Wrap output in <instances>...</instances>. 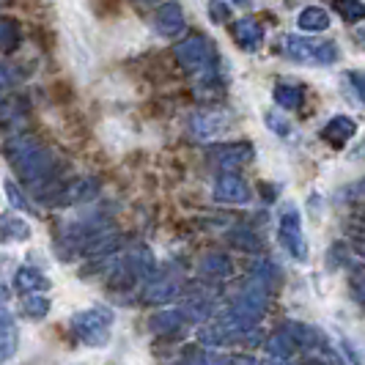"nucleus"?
<instances>
[{
  "instance_id": "obj_1",
  "label": "nucleus",
  "mask_w": 365,
  "mask_h": 365,
  "mask_svg": "<svg viewBox=\"0 0 365 365\" xmlns=\"http://www.w3.org/2000/svg\"><path fill=\"white\" fill-rule=\"evenodd\" d=\"M3 157L9 165L17 170L19 182L31 184V187H47L55 173V157L53 151L38 140L36 135L22 132L14 135L3 143Z\"/></svg>"
},
{
  "instance_id": "obj_2",
  "label": "nucleus",
  "mask_w": 365,
  "mask_h": 365,
  "mask_svg": "<svg viewBox=\"0 0 365 365\" xmlns=\"http://www.w3.org/2000/svg\"><path fill=\"white\" fill-rule=\"evenodd\" d=\"M176 61L184 72L190 74H212L220 63V53L215 41L203 34H192L176 44Z\"/></svg>"
},
{
  "instance_id": "obj_3",
  "label": "nucleus",
  "mask_w": 365,
  "mask_h": 365,
  "mask_svg": "<svg viewBox=\"0 0 365 365\" xmlns=\"http://www.w3.org/2000/svg\"><path fill=\"white\" fill-rule=\"evenodd\" d=\"M69 327H72V335L83 346H105L110 338V327H113V311L105 308V305H96V308H88V311L74 313Z\"/></svg>"
},
{
  "instance_id": "obj_4",
  "label": "nucleus",
  "mask_w": 365,
  "mask_h": 365,
  "mask_svg": "<svg viewBox=\"0 0 365 365\" xmlns=\"http://www.w3.org/2000/svg\"><path fill=\"white\" fill-rule=\"evenodd\" d=\"M280 50L289 55L297 63H308V66H329L338 61V44L335 41H316V38L305 36H283Z\"/></svg>"
},
{
  "instance_id": "obj_5",
  "label": "nucleus",
  "mask_w": 365,
  "mask_h": 365,
  "mask_svg": "<svg viewBox=\"0 0 365 365\" xmlns=\"http://www.w3.org/2000/svg\"><path fill=\"white\" fill-rule=\"evenodd\" d=\"M99 192V179L93 176H74L63 184H47L38 190V198L50 206H77L96 198Z\"/></svg>"
},
{
  "instance_id": "obj_6",
  "label": "nucleus",
  "mask_w": 365,
  "mask_h": 365,
  "mask_svg": "<svg viewBox=\"0 0 365 365\" xmlns=\"http://www.w3.org/2000/svg\"><path fill=\"white\" fill-rule=\"evenodd\" d=\"M277 234H280L283 250L294 261H305L308 258V242H305V234H302V217H299V209L294 203L283 206L280 222H277Z\"/></svg>"
},
{
  "instance_id": "obj_7",
  "label": "nucleus",
  "mask_w": 365,
  "mask_h": 365,
  "mask_svg": "<svg viewBox=\"0 0 365 365\" xmlns=\"http://www.w3.org/2000/svg\"><path fill=\"white\" fill-rule=\"evenodd\" d=\"M256 151L250 143H222V146L209 148V160L217 165L220 170H237L242 165H250Z\"/></svg>"
},
{
  "instance_id": "obj_8",
  "label": "nucleus",
  "mask_w": 365,
  "mask_h": 365,
  "mask_svg": "<svg viewBox=\"0 0 365 365\" xmlns=\"http://www.w3.org/2000/svg\"><path fill=\"white\" fill-rule=\"evenodd\" d=\"M250 198H253V192H250V187H247L245 179H239L234 173L217 176V182H215V201L228 203V206H245V203H250Z\"/></svg>"
},
{
  "instance_id": "obj_9",
  "label": "nucleus",
  "mask_w": 365,
  "mask_h": 365,
  "mask_svg": "<svg viewBox=\"0 0 365 365\" xmlns=\"http://www.w3.org/2000/svg\"><path fill=\"white\" fill-rule=\"evenodd\" d=\"M154 28H157L165 38L182 36L184 28H187L182 3H176V0H168V3H163V6L154 11Z\"/></svg>"
},
{
  "instance_id": "obj_10",
  "label": "nucleus",
  "mask_w": 365,
  "mask_h": 365,
  "mask_svg": "<svg viewBox=\"0 0 365 365\" xmlns=\"http://www.w3.org/2000/svg\"><path fill=\"white\" fill-rule=\"evenodd\" d=\"M190 311L187 308H170V311H160L148 319V329L157 335H179L187 324H190Z\"/></svg>"
},
{
  "instance_id": "obj_11",
  "label": "nucleus",
  "mask_w": 365,
  "mask_h": 365,
  "mask_svg": "<svg viewBox=\"0 0 365 365\" xmlns=\"http://www.w3.org/2000/svg\"><path fill=\"white\" fill-rule=\"evenodd\" d=\"M264 25L253 17H245L239 19L237 25H234V41H237V47H242L245 53H256L264 47Z\"/></svg>"
},
{
  "instance_id": "obj_12",
  "label": "nucleus",
  "mask_w": 365,
  "mask_h": 365,
  "mask_svg": "<svg viewBox=\"0 0 365 365\" xmlns=\"http://www.w3.org/2000/svg\"><path fill=\"white\" fill-rule=\"evenodd\" d=\"M182 294V283L179 277H157V280H148L146 292H143V302L148 305H165V302H173L176 297Z\"/></svg>"
},
{
  "instance_id": "obj_13",
  "label": "nucleus",
  "mask_w": 365,
  "mask_h": 365,
  "mask_svg": "<svg viewBox=\"0 0 365 365\" xmlns=\"http://www.w3.org/2000/svg\"><path fill=\"white\" fill-rule=\"evenodd\" d=\"M267 351H269V357L277 360V363H289V360H294V354L299 351V344H297V338L292 335V329L283 324V327L274 329L272 335L267 338Z\"/></svg>"
},
{
  "instance_id": "obj_14",
  "label": "nucleus",
  "mask_w": 365,
  "mask_h": 365,
  "mask_svg": "<svg viewBox=\"0 0 365 365\" xmlns=\"http://www.w3.org/2000/svg\"><path fill=\"white\" fill-rule=\"evenodd\" d=\"M354 135H357V124L349 115H332L324 124V129H322V138L332 148H344Z\"/></svg>"
},
{
  "instance_id": "obj_15",
  "label": "nucleus",
  "mask_w": 365,
  "mask_h": 365,
  "mask_svg": "<svg viewBox=\"0 0 365 365\" xmlns=\"http://www.w3.org/2000/svg\"><path fill=\"white\" fill-rule=\"evenodd\" d=\"M225 127V115L222 113H215V110H201L195 115H190V132L195 138H215L220 129Z\"/></svg>"
},
{
  "instance_id": "obj_16",
  "label": "nucleus",
  "mask_w": 365,
  "mask_h": 365,
  "mask_svg": "<svg viewBox=\"0 0 365 365\" xmlns=\"http://www.w3.org/2000/svg\"><path fill=\"white\" fill-rule=\"evenodd\" d=\"M14 289L19 294L47 292L50 289V280H47L44 272H38L36 267H19L17 272H14Z\"/></svg>"
},
{
  "instance_id": "obj_17",
  "label": "nucleus",
  "mask_w": 365,
  "mask_h": 365,
  "mask_svg": "<svg viewBox=\"0 0 365 365\" xmlns=\"http://www.w3.org/2000/svg\"><path fill=\"white\" fill-rule=\"evenodd\" d=\"M34 237L31 222L19 215H0V239L3 242H28Z\"/></svg>"
},
{
  "instance_id": "obj_18",
  "label": "nucleus",
  "mask_w": 365,
  "mask_h": 365,
  "mask_svg": "<svg viewBox=\"0 0 365 365\" xmlns=\"http://www.w3.org/2000/svg\"><path fill=\"white\" fill-rule=\"evenodd\" d=\"M297 28L305 31V34H322V31H327L329 28L327 9H322V6H305L297 14Z\"/></svg>"
},
{
  "instance_id": "obj_19",
  "label": "nucleus",
  "mask_w": 365,
  "mask_h": 365,
  "mask_svg": "<svg viewBox=\"0 0 365 365\" xmlns=\"http://www.w3.org/2000/svg\"><path fill=\"white\" fill-rule=\"evenodd\" d=\"M19 344V332L14 324V316L9 311H0V360H9Z\"/></svg>"
},
{
  "instance_id": "obj_20",
  "label": "nucleus",
  "mask_w": 365,
  "mask_h": 365,
  "mask_svg": "<svg viewBox=\"0 0 365 365\" xmlns=\"http://www.w3.org/2000/svg\"><path fill=\"white\" fill-rule=\"evenodd\" d=\"M272 99L280 110H297L305 99V88L297 86V83H277L272 91Z\"/></svg>"
},
{
  "instance_id": "obj_21",
  "label": "nucleus",
  "mask_w": 365,
  "mask_h": 365,
  "mask_svg": "<svg viewBox=\"0 0 365 365\" xmlns=\"http://www.w3.org/2000/svg\"><path fill=\"white\" fill-rule=\"evenodd\" d=\"M25 113H28V108H25L22 99L9 96V93H3V88H0V124L3 127H17L19 121L25 118Z\"/></svg>"
},
{
  "instance_id": "obj_22",
  "label": "nucleus",
  "mask_w": 365,
  "mask_h": 365,
  "mask_svg": "<svg viewBox=\"0 0 365 365\" xmlns=\"http://www.w3.org/2000/svg\"><path fill=\"white\" fill-rule=\"evenodd\" d=\"M50 308H53V302H50V297L44 292L25 294V299H22V311L31 319H44L50 313Z\"/></svg>"
},
{
  "instance_id": "obj_23",
  "label": "nucleus",
  "mask_w": 365,
  "mask_h": 365,
  "mask_svg": "<svg viewBox=\"0 0 365 365\" xmlns=\"http://www.w3.org/2000/svg\"><path fill=\"white\" fill-rule=\"evenodd\" d=\"M22 31L11 17H0V53H11L19 47Z\"/></svg>"
},
{
  "instance_id": "obj_24",
  "label": "nucleus",
  "mask_w": 365,
  "mask_h": 365,
  "mask_svg": "<svg viewBox=\"0 0 365 365\" xmlns=\"http://www.w3.org/2000/svg\"><path fill=\"white\" fill-rule=\"evenodd\" d=\"M332 11L344 22H363L365 3L363 0H332Z\"/></svg>"
},
{
  "instance_id": "obj_25",
  "label": "nucleus",
  "mask_w": 365,
  "mask_h": 365,
  "mask_svg": "<svg viewBox=\"0 0 365 365\" xmlns=\"http://www.w3.org/2000/svg\"><path fill=\"white\" fill-rule=\"evenodd\" d=\"M203 272L212 274V277H228V274L234 272V264H231V258L228 256H206L203 258Z\"/></svg>"
},
{
  "instance_id": "obj_26",
  "label": "nucleus",
  "mask_w": 365,
  "mask_h": 365,
  "mask_svg": "<svg viewBox=\"0 0 365 365\" xmlns=\"http://www.w3.org/2000/svg\"><path fill=\"white\" fill-rule=\"evenodd\" d=\"M344 80L349 83V88L354 91L357 102L365 105V72H346L344 74Z\"/></svg>"
},
{
  "instance_id": "obj_27",
  "label": "nucleus",
  "mask_w": 365,
  "mask_h": 365,
  "mask_svg": "<svg viewBox=\"0 0 365 365\" xmlns=\"http://www.w3.org/2000/svg\"><path fill=\"white\" fill-rule=\"evenodd\" d=\"M267 124H269V129H272L274 135H280V138H289V135H292V124H289L286 118H280L277 110H269V113H267Z\"/></svg>"
},
{
  "instance_id": "obj_28",
  "label": "nucleus",
  "mask_w": 365,
  "mask_h": 365,
  "mask_svg": "<svg viewBox=\"0 0 365 365\" xmlns=\"http://www.w3.org/2000/svg\"><path fill=\"white\" fill-rule=\"evenodd\" d=\"M3 190H6V195H9V201H11V206L14 209H22V212H31V203L25 201V195L17 190V184L14 182H6L3 184Z\"/></svg>"
},
{
  "instance_id": "obj_29",
  "label": "nucleus",
  "mask_w": 365,
  "mask_h": 365,
  "mask_svg": "<svg viewBox=\"0 0 365 365\" xmlns=\"http://www.w3.org/2000/svg\"><path fill=\"white\" fill-rule=\"evenodd\" d=\"M209 17H212V22H225L228 19V6L222 0H209Z\"/></svg>"
},
{
  "instance_id": "obj_30",
  "label": "nucleus",
  "mask_w": 365,
  "mask_h": 365,
  "mask_svg": "<svg viewBox=\"0 0 365 365\" xmlns=\"http://www.w3.org/2000/svg\"><path fill=\"white\" fill-rule=\"evenodd\" d=\"M351 294H354L360 302H365V269L354 272V277H351Z\"/></svg>"
},
{
  "instance_id": "obj_31",
  "label": "nucleus",
  "mask_w": 365,
  "mask_h": 365,
  "mask_svg": "<svg viewBox=\"0 0 365 365\" xmlns=\"http://www.w3.org/2000/svg\"><path fill=\"white\" fill-rule=\"evenodd\" d=\"M11 86H17V74H14L11 66H6L0 61V88H11Z\"/></svg>"
},
{
  "instance_id": "obj_32",
  "label": "nucleus",
  "mask_w": 365,
  "mask_h": 365,
  "mask_svg": "<svg viewBox=\"0 0 365 365\" xmlns=\"http://www.w3.org/2000/svg\"><path fill=\"white\" fill-rule=\"evenodd\" d=\"M0 311H9V289L0 286Z\"/></svg>"
},
{
  "instance_id": "obj_33",
  "label": "nucleus",
  "mask_w": 365,
  "mask_h": 365,
  "mask_svg": "<svg viewBox=\"0 0 365 365\" xmlns=\"http://www.w3.org/2000/svg\"><path fill=\"white\" fill-rule=\"evenodd\" d=\"M234 6H242V9H250V0H231Z\"/></svg>"
},
{
  "instance_id": "obj_34",
  "label": "nucleus",
  "mask_w": 365,
  "mask_h": 365,
  "mask_svg": "<svg viewBox=\"0 0 365 365\" xmlns=\"http://www.w3.org/2000/svg\"><path fill=\"white\" fill-rule=\"evenodd\" d=\"M6 3H9V0H0V6H6Z\"/></svg>"
}]
</instances>
